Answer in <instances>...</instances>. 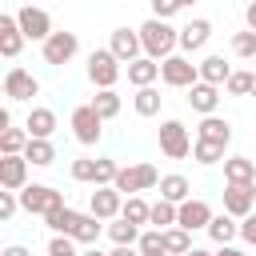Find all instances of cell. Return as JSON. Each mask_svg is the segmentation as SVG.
<instances>
[{
  "label": "cell",
  "instance_id": "6da1fadb",
  "mask_svg": "<svg viewBox=\"0 0 256 256\" xmlns=\"http://www.w3.org/2000/svg\"><path fill=\"white\" fill-rule=\"evenodd\" d=\"M140 44H144V56L148 60H156V64H164L168 56H176V48H180V32L172 28V24H164V20H144L140 28Z\"/></svg>",
  "mask_w": 256,
  "mask_h": 256
},
{
  "label": "cell",
  "instance_id": "7a4b0ae2",
  "mask_svg": "<svg viewBox=\"0 0 256 256\" xmlns=\"http://www.w3.org/2000/svg\"><path fill=\"white\" fill-rule=\"evenodd\" d=\"M120 60L108 52V48H92L88 52V80L96 84V92H108V88H116V80H120Z\"/></svg>",
  "mask_w": 256,
  "mask_h": 256
},
{
  "label": "cell",
  "instance_id": "3957f363",
  "mask_svg": "<svg viewBox=\"0 0 256 256\" xmlns=\"http://www.w3.org/2000/svg\"><path fill=\"white\" fill-rule=\"evenodd\" d=\"M20 208L28 216H52L56 208H64V192H56L52 184H28L20 192Z\"/></svg>",
  "mask_w": 256,
  "mask_h": 256
},
{
  "label": "cell",
  "instance_id": "277c9868",
  "mask_svg": "<svg viewBox=\"0 0 256 256\" xmlns=\"http://www.w3.org/2000/svg\"><path fill=\"white\" fill-rule=\"evenodd\" d=\"M160 80L168 84V88H196L200 84V64H192L188 56H168L164 64H160Z\"/></svg>",
  "mask_w": 256,
  "mask_h": 256
},
{
  "label": "cell",
  "instance_id": "5b68a950",
  "mask_svg": "<svg viewBox=\"0 0 256 256\" xmlns=\"http://www.w3.org/2000/svg\"><path fill=\"white\" fill-rule=\"evenodd\" d=\"M68 124H72V136H76L80 144H88V148H92V144H100V136H104V120L96 116V108H92V104L72 108V120H68Z\"/></svg>",
  "mask_w": 256,
  "mask_h": 256
},
{
  "label": "cell",
  "instance_id": "8992f818",
  "mask_svg": "<svg viewBox=\"0 0 256 256\" xmlns=\"http://www.w3.org/2000/svg\"><path fill=\"white\" fill-rule=\"evenodd\" d=\"M192 136H188V128L180 124V120H164L160 124V152L168 156V160H184L188 152H192Z\"/></svg>",
  "mask_w": 256,
  "mask_h": 256
},
{
  "label": "cell",
  "instance_id": "52a82bcc",
  "mask_svg": "<svg viewBox=\"0 0 256 256\" xmlns=\"http://www.w3.org/2000/svg\"><path fill=\"white\" fill-rule=\"evenodd\" d=\"M224 212L232 220H248L256 212V184H224Z\"/></svg>",
  "mask_w": 256,
  "mask_h": 256
},
{
  "label": "cell",
  "instance_id": "ba28073f",
  "mask_svg": "<svg viewBox=\"0 0 256 256\" xmlns=\"http://www.w3.org/2000/svg\"><path fill=\"white\" fill-rule=\"evenodd\" d=\"M16 24H20V32H24V40H48L56 28H52V16L44 12V8H32V4H24L20 12H16Z\"/></svg>",
  "mask_w": 256,
  "mask_h": 256
},
{
  "label": "cell",
  "instance_id": "9c48e42d",
  "mask_svg": "<svg viewBox=\"0 0 256 256\" xmlns=\"http://www.w3.org/2000/svg\"><path fill=\"white\" fill-rule=\"evenodd\" d=\"M40 52H44V64L60 68V64H68V60L80 52V40H76V32H52V36L40 44Z\"/></svg>",
  "mask_w": 256,
  "mask_h": 256
},
{
  "label": "cell",
  "instance_id": "30bf717a",
  "mask_svg": "<svg viewBox=\"0 0 256 256\" xmlns=\"http://www.w3.org/2000/svg\"><path fill=\"white\" fill-rule=\"evenodd\" d=\"M40 92V80L28 72V68H20V64H12L8 72H4V96L16 104V100H32Z\"/></svg>",
  "mask_w": 256,
  "mask_h": 256
},
{
  "label": "cell",
  "instance_id": "8fae6325",
  "mask_svg": "<svg viewBox=\"0 0 256 256\" xmlns=\"http://www.w3.org/2000/svg\"><path fill=\"white\" fill-rule=\"evenodd\" d=\"M108 52L120 60V64H136L144 56V44H140V32L136 28H116L112 40H108Z\"/></svg>",
  "mask_w": 256,
  "mask_h": 256
},
{
  "label": "cell",
  "instance_id": "7c38bea8",
  "mask_svg": "<svg viewBox=\"0 0 256 256\" xmlns=\"http://www.w3.org/2000/svg\"><path fill=\"white\" fill-rule=\"evenodd\" d=\"M0 188L24 192L28 188V160L24 156H0Z\"/></svg>",
  "mask_w": 256,
  "mask_h": 256
},
{
  "label": "cell",
  "instance_id": "4fadbf2b",
  "mask_svg": "<svg viewBox=\"0 0 256 256\" xmlns=\"http://www.w3.org/2000/svg\"><path fill=\"white\" fill-rule=\"evenodd\" d=\"M88 212H92L96 220H120V212H124V196H120L116 188H96L92 200H88Z\"/></svg>",
  "mask_w": 256,
  "mask_h": 256
},
{
  "label": "cell",
  "instance_id": "5bb4252c",
  "mask_svg": "<svg viewBox=\"0 0 256 256\" xmlns=\"http://www.w3.org/2000/svg\"><path fill=\"white\" fill-rule=\"evenodd\" d=\"M208 224H212V208H208V200H184V204H180L176 228H184V232L204 228V232H208Z\"/></svg>",
  "mask_w": 256,
  "mask_h": 256
},
{
  "label": "cell",
  "instance_id": "9a60e30c",
  "mask_svg": "<svg viewBox=\"0 0 256 256\" xmlns=\"http://www.w3.org/2000/svg\"><path fill=\"white\" fill-rule=\"evenodd\" d=\"M208 36H212V24H208L204 16L188 20V24L180 28V56H192V52H200V48L208 44Z\"/></svg>",
  "mask_w": 256,
  "mask_h": 256
},
{
  "label": "cell",
  "instance_id": "2e32d148",
  "mask_svg": "<svg viewBox=\"0 0 256 256\" xmlns=\"http://www.w3.org/2000/svg\"><path fill=\"white\" fill-rule=\"evenodd\" d=\"M20 48H24V32H20V24H16V12H0V56H20Z\"/></svg>",
  "mask_w": 256,
  "mask_h": 256
},
{
  "label": "cell",
  "instance_id": "e0dca14e",
  "mask_svg": "<svg viewBox=\"0 0 256 256\" xmlns=\"http://www.w3.org/2000/svg\"><path fill=\"white\" fill-rule=\"evenodd\" d=\"M232 72H236V68H232V64L224 60V56H216V52L200 60V80H204V84H212V88H224Z\"/></svg>",
  "mask_w": 256,
  "mask_h": 256
},
{
  "label": "cell",
  "instance_id": "ac0fdd59",
  "mask_svg": "<svg viewBox=\"0 0 256 256\" xmlns=\"http://www.w3.org/2000/svg\"><path fill=\"white\" fill-rule=\"evenodd\" d=\"M188 104H192V112H200V116H216V108H220V88H212V84H196V88H188Z\"/></svg>",
  "mask_w": 256,
  "mask_h": 256
},
{
  "label": "cell",
  "instance_id": "d6986e66",
  "mask_svg": "<svg viewBox=\"0 0 256 256\" xmlns=\"http://www.w3.org/2000/svg\"><path fill=\"white\" fill-rule=\"evenodd\" d=\"M24 132H28L32 140H52V132H56V112H52V108H32L28 120H24Z\"/></svg>",
  "mask_w": 256,
  "mask_h": 256
},
{
  "label": "cell",
  "instance_id": "ffe728a7",
  "mask_svg": "<svg viewBox=\"0 0 256 256\" xmlns=\"http://www.w3.org/2000/svg\"><path fill=\"white\" fill-rule=\"evenodd\" d=\"M196 140H208V144H232V124L228 120H220V116H204L200 124H196Z\"/></svg>",
  "mask_w": 256,
  "mask_h": 256
},
{
  "label": "cell",
  "instance_id": "44dd1931",
  "mask_svg": "<svg viewBox=\"0 0 256 256\" xmlns=\"http://www.w3.org/2000/svg\"><path fill=\"white\" fill-rule=\"evenodd\" d=\"M224 184H256V160L228 156L224 160Z\"/></svg>",
  "mask_w": 256,
  "mask_h": 256
},
{
  "label": "cell",
  "instance_id": "7402d4cb",
  "mask_svg": "<svg viewBox=\"0 0 256 256\" xmlns=\"http://www.w3.org/2000/svg\"><path fill=\"white\" fill-rule=\"evenodd\" d=\"M160 200H168V204H184V200H192V184H188V176H180V172H172V176H164L160 180Z\"/></svg>",
  "mask_w": 256,
  "mask_h": 256
},
{
  "label": "cell",
  "instance_id": "603a6c76",
  "mask_svg": "<svg viewBox=\"0 0 256 256\" xmlns=\"http://www.w3.org/2000/svg\"><path fill=\"white\" fill-rule=\"evenodd\" d=\"M156 80H160V64H156V60L140 56L136 64H128V84H136V88H156Z\"/></svg>",
  "mask_w": 256,
  "mask_h": 256
},
{
  "label": "cell",
  "instance_id": "cb8c5ba5",
  "mask_svg": "<svg viewBox=\"0 0 256 256\" xmlns=\"http://www.w3.org/2000/svg\"><path fill=\"white\" fill-rule=\"evenodd\" d=\"M208 236H212V244H220V248H232V240L240 236V224H236L228 212H220V216H212V224H208Z\"/></svg>",
  "mask_w": 256,
  "mask_h": 256
},
{
  "label": "cell",
  "instance_id": "d4e9b609",
  "mask_svg": "<svg viewBox=\"0 0 256 256\" xmlns=\"http://www.w3.org/2000/svg\"><path fill=\"white\" fill-rule=\"evenodd\" d=\"M120 220H128V224H136V228H144V224H152V204H148L144 196H128V200H124Z\"/></svg>",
  "mask_w": 256,
  "mask_h": 256
},
{
  "label": "cell",
  "instance_id": "484cf974",
  "mask_svg": "<svg viewBox=\"0 0 256 256\" xmlns=\"http://www.w3.org/2000/svg\"><path fill=\"white\" fill-rule=\"evenodd\" d=\"M44 224L52 228V236H72L76 224H80V212H72V208L64 204V208H56L52 216H44Z\"/></svg>",
  "mask_w": 256,
  "mask_h": 256
},
{
  "label": "cell",
  "instance_id": "4316f807",
  "mask_svg": "<svg viewBox=\"0 0 256 256\" xmlns=\"http://www.w3.org/2000/svg\"><path fill=\"white\" fill-rule=\"evenodd\" d=\"M140 232H144V228H136V224H128V220H112V224H108V240H112L116 248H136V244H140Z\"/></svg>",
  "mask_w": 256,
  "mask_h": 256
},
{
  "label": "cell",
  "instance_id": "83f0119b",
  "mask_svg": "<svg viewBox=\"0 0 256 256\" xmlns=\"http://www.w3.org/2000/svg\"><path fill=\"white\" fill-rule=\"evenodd\" d=\"M88 104L96 108V116H100V120H116V116H120V92H116V88H108V92H96Z\"/></svg>",
  "mask_w": 256,
  "mask_h": 256
},
{
  "label": "cell",
  "instance_id": "f1b7e54d",
  "mask_svg": "<svg viewBox=\"0 0 256 256\" xmlns=\"http://www.w3.org/2000/svg\"><path fill=\"white\" fill-rule=\"evenodd\" d=\"M28 132L24 128H8V132H0V156H24V148H28Z\"/></svg>",
  "mask_w": 256,
  "mask_h": 256
},
{
  "label": "cell",
  "instance_id": "f546056e",
  "mask_svg": "<svg viewBox=\"0 0 256 256\" xmlns=\"http://www.w3.org/2000/svg\"><path fill=\"white\" fill-rule=\"evenodd\" d=\"M224 152H228L224 144H208V140H196V144H192V160H196V164H204V168H212V164L228 160Z\"/></svg>",
  "mask_w": 256,
  "mask_h": 256
},
{
  "label": "cell",
  "instance_id": "4dcf8cb0",
  "mask_svg": "<svg viewBox=\"0 0 256 256\" xmlns=\"http://www.w3.org/2000/svg\"><path fill=\"white\" fill-rule=\"evenodd\" d=\"M24 160H28V164H36V168H48V164L56 160V148H52V140H28V148H24Z\"/></svg>",
  "mask_w": 256,
  "mask_h": 256
},
{
  "label": "cell",
  "instance_id": "1f68e13d",
  "mask_svg": "<svg viewBox=\"0 0 256 256\" xmlns=\"http://www.w3.org/2000/svg\"><path fill=\"white\" fill-rule=\"evenodd\" d=\"M160 92L156 88H136V96H132V108H136V116H156L160 112Z\"/></svg>",
  "mask_w": 256,
  "mask_h": 256
},
{
  "label": "cell",
  "instance_id": "d6a6232c",
  "mask_svg": "<svg viewBox=\"0 0 256 256\" xmlns=\"http://www.w3.org/2000/svg\"><path fill=\"white\" fill-rule=\"evenodd\" d=\"M100 232H104V228H100V220H96V216L88 212V216H80V224H76V232H72V240H76V244H88V248H96V240H100Z\"/></svg>",
  "mask_w": 256,
  "mask_h": 256
},
{
  "label": "cell",
  "instance_id": "836d02e7",
  "mask_svg": "<svg viewBox=\"0 0 256 256\" xmlns=\"http://www.w3.org/2000/svg\"><path fill=\"white\" fill-rule=\"evenodd\" d=\"M164 252H168V256H188V252H192V232L168 228V232H164Z\"/></svg>",
  "mask_w": 256,
  "mask_h": 256
},
{
  "label": "cell",
  "instance_id": "e575fe53",
  "mask_svg": "<svg viewBox=\"0 0 256 256\" xmlns=\"http://www.w3.org/2000/svg\"><path fill=\"white\" fill-rule=\"evenodd\" d=\"M176 216H180L176 204H168V200H156V204H152V228L168 232V228H176Z\"/></svg>",
  "mask_w": 256,
  "mask_h": 256
},
{
  "label": "cell",
  "instance_id": "d590c367",
  "mask_svg": "<svg viewBox=\"0 0 256 256\" xmlns=\"http://www.w3.org/2000/svg\"><path fill=\"white\" fill-rule=\"evenodd\" d=\"M136 252H140V256H160V252H164V232H160V228H144Z\"/></svg>",
  "mask_w": 256,
  "mask_h": 256
},
{
  "label": "cell",
  "instance_id": "8d00e7d4",
  "mask_svg": "<svg viewBox=\"0 0 256 256\" xmlns=\"http://www.w3.org/2000/svg\"><path fill=\"white\" fill-rule=\"evenodd\" d=\"M116 176H120V164H116L112 156H100V160H96V188H112Z\"/></svg>",
  "mask_w": 256,
  "mask_h": 256
},
{
  "label": "cell",
  "instance_id": "74e56055",
  "mask_svg": "<svg viewBox=\"0 0 256 256\" xmlns=\"http://www.w3.org/2000/svg\"><path fill=\"white\" fill-rule=\"evenodd\" d=\"M232 52L244 56V60H256V32H232Z\"/></svg>",
  "mask_w": 256,
  "mask_h": 256
},
{
  "label": "cell",
  "instance_id": "f35d334b",
  "mask_svg": "<svg viewBox=\"0 0 256 256\" xmlns=\"http://www.w3.org/2000/svg\"><path fill=\"white\" fill-rule=\"evenodd\" d=\"M228 96H252V72H232L228 84H224Z\"/></svg>",
  "mask_w": 256,
  "mask_h": 256
},
{
  "label": "cell",
  "instance_id": "ab89813d",
  "mask_svg": "<svg viewBox=\"0 0 256 256\" xmlns=\"http://www.w3.org/2000/svg\"><path fill=\"white\" fill-rule=\"evenodd\" d=\"M72 180H80V184H96V160H88V156H80V160H72Z\"/></svg>",
  "mask_w": 256,
  "mask_h": 256
},
{
  "label": "cell",
  "instance_id": "60d3db41",
  "mask_svg": "<svg viewBox=\"0 0 256 256\" xmlns=\"http://www.w3.org/2000/svg\"><path fill=\"white\" fill-rule=\"evenodd\" d=\"M48 256H80V252H76V240L72 236H52L48 240Z\"/></svg>",
  "mask_w": 256,
  "mask_h": 256
},
{
  "label": "cell",
  "instance_id": "b9f144b4",
  "mask_svg": "<svg viewBox=\"0 0 256 256\" xmlns=\"http://www.w3.org/2000/svg\"><path fill=\"white\" fill-rule=\"evenodd\" d=\"M176 12H180V0H156V4H152V20H164V24H168Z\"/></svg>",
  "mask_w": 256,
  "mask_h": 256
},
{
  "label": "cell",
  "instance_id": "7bdbcfd3",
  "mask_svg": "<svg viewBox=\"0 0 256 256\" xmlns=\"http://www.w3.org/2000/svg\"><path fill=\"white\" fill-rule=\"evenodd\" d=\"M16 208H20V192H4L0 188V220H12Z\"/></svg>",
  "mask_w": 256,
  "mask_h": 256
},
{
  "label": "cell",
  "instance_id": "ee69618b",
  "mask_svg": "<svg viewBox=\"0 0 256 256\" xmlns=\"http://www.w3.org/2000/svg\"><path fill=\"white\" fill-rule=\"evenodd\" d=\"M240 240H244V244H256V212H252L248 220H240Z\"/></svg>",
  "mask_w": 256,
  "mask_h": 256
},
{
  "label": "cell",
  "instance_id": "f6af8a7d",
  "mask_svg": "<svg viewBox=\"0 0 256 256\" xmlns=\"http://www.w3.org/2000/svg\"><path fill=\"white\" fill-rule=\"evenodd\" d=\"M0 256H32V252H28V248H24V244H8V248H4V252H0Z\"/></svg>",
  "mask_w": 256,
  "mask_h": 256
},
{
  "label": "cell",
  "instance_id": "bcb514c9",
  "mask_svg": "<svg viewBox=\"0 0 256 256\" xmlns=\"http://www.w3.org/2000/svg\"><path fill=\"white\" fill-rule=\"evenodd\" d=\"M244 20H248V32H256V0L244 8Z\"/></svg>",
  "mask_w": 256,
  "mask_h": 256
},
{
  "label": "cell",
  "instance_id": "7dc6e473",
  "mask_svg": "<svg viewBox=\"0 0 256 256\" xmlns=\"http://www.w3.org/2000/svg\"><path fill=\"white\" fill-rule=\"evenodd\" d=\"M108 256H140V252H136V248H112Z\"/></svg>",
  "mask_w": 256,
  "mask_h": 256
},
{
  "label": "cell",
  "instance_id": "c3c4849f",
  "mask_svg": "<svg viewBox=\"0 0 256 256\" xmlns=\"http://www.w3.org/2000/svg\"><path fill=\"white\" fill-rule=\"evenodd\" d=\"M216 256H248V252H240V248H220Z\"/></svg>",
  "mask_w": 256,
  "mask_h": 256
},
{
  "label": "cell",
  "instance_id": "681fc988",
  "mask_svg": "<svg viewBox=\"0 0 256 256\" xmlns=\"http://www.w3.org/2000/svg\"><path fill=\"white\" fill-rule=\"evenodd\" d=\"M188 256H216V252H208V248H192Z\"/></svg>",
  "mask_w": 256,
  "mask_h": 256
},
{
  "label": "cell",
  "instance_id": "f907efd6",
  "mask_svg": "<svg viewBox=\"0 0 256 256\" xmlns=\"http://www.w3.org/2000/svg\"><path fill=\"white\" fill-rule=\"evenodd\" d=\"M80 256H108V252H100V248H84Z\"/></svg>",
  "mask_w": 256,
  "mask_h": 256
},
{
  "label": "cell",
  "instance_id": "816d5d0a",
  "mask_svg": "<svg viewBox=\"0 0 256 256\" xmlns=\"http://www.w3.org/2000/svg\"><path fill=\"white\" fill-rule=\"evenodd\" d=\"M252 96H256V72H252Z\"/></svg>",
  "mask_w": 256,
  "mask_h": 256
},
{
  "label": "cell",
  "instance_id": "f5cc1de1",
  "mask_svg": "<svg viewBox=\"0 0 256 256\" xmlns=\"http://www.w3.org/2000/svg\"><path fill=\"white\" fill-rule=\"evenodd\" d=\"M160 256H168V252H160Z\"/></svg>",
  "mask_w": 256,
  "mask_h": 256
}]
</instances>
